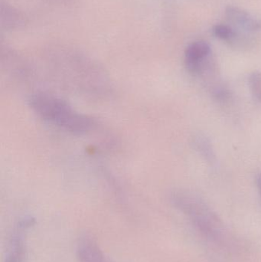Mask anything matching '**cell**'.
Masks as SVG:
<instances>
[{
  "label": "cell",
  "instance_id": "1",
  "mask_svg": "<svg viewBox=\"0 0 261 262\" xmlns=\"http://www.w3.org/2000/svg\"><path fill=\"white\" fill-rule=\"evenodd\" d=\"M173 201L206 239L222 247L232 246L223 222L204 200L191 192H179L173 195Z\"/></svg>",
  "mask_w": 261,
  "mask_h": 262
},
{
  "label": "cell",
  "instance_id": "2",
  "mask_svg": "<svg viewBox=\"0 0 261 262\" xmlns=\"http://www.w3.org/2000/svg\"><path fill=\"white\" fill-rule=\"evenodd\" d=\"M32 110L39 118L72 134H86L93 130L94 121L75 111L66 101L50 94H35L29 100Z\"/></svg>",
  "mask_w": 261,
  "mask_h": 262
},
{
  "label": "cell",
  "instance_id": "3",
  "mask_svg": "<svg viewBox=\"0 0 261 262\" xmlns=\"http://www.w3.org/2000/svg\"><path fill=\"white\" fill-rule=\"evenodd\" d=\"M211 53V47L205 41H196L187 47L185 61L187 69L193 73H199L204 68L205 60Z\"/></svg>",
  "mask_w": 261,
  "mask_h": 262
},
{
  "label": "cell",
  "instance_id": "4",
  "mask_svg": "<svg viewBox=\"0 0 261 262\" xmlns=\"http://www.w3.org/2000/svg\"><path fill=\"white\" fill-rule=\"evenodd\" d=\"M226 15L231 21L237 23L247 30L255 31L261 29V21L251 16L248 12L239 8L229 6L226 9Z\"/></svg>",
  "mask_w": 261,
  "mask_h": 262
},
{
  "label": "cell",
  "instance_id": "5",
  "mask_svg": "<svg viewBox=\"0 0 261 262\" xmlns=\"http://www.w3.org/2000/svg\"><path fill=\"white\" fill-rule=\"evenodd\" d=\"M195 149L208 163L213 164L216 161V154L209 139L203 134H196L193 139Z\"/></svg>",
  "mask_w": 261,
  "mask_h": 262
},
{
  "label": "cell",
  "instance_id": "6",
  "mask_svg": "<svg viewBox=\"0 0 261 262\" xmlns=\"http://www.w3.org/2000/svg\"><path fill=\"white\" fill-rule=\"evenodd\" d=\"M249 86L253 96L261 101V73L254 72L249 77Z\"/></svg>",
  "mask_w": 261,
  "mask_h": 262
},
{
  "label": "cell",
  "instance_id": "7",
  "mask_svg": "<svg viewBox=\"0 0 261 262\" xmlns=\"http://www.w3.org/2000/svg\"><path fill=\"white\" fill-rule=\"evenodd\" d=\"M213 31H214L215 35L221 39L230 40L234 35V32L232 29L229 26H225V25H217L215 26Z\"/></svg>",
  "mask_w": 261,
  "mask_h": 262
},
{
  "label": "cell",
  "instance_id": "8",
  "mask_svg": "<svg viewBox=\"0 0 261 262\" xmlns=\"http://www.w3.org/2000/svg\"><path fill=\"white\" fill-rule=\"evenodd\" d=\"M257 186H258L259 192H260V194L261 195V174L260 177L257 179Z\"/></svg>",
  "mask_w": 261,
  "mask_h": 262
}]
</instances>
